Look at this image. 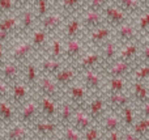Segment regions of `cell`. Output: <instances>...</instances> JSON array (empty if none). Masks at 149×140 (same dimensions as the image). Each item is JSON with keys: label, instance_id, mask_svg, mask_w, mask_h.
<instances>
[{"label": "cell", "instance_id": "obj_37", "mask_svg": "<svg viewBox=\"0 0 149 140\" xmlns=\"http://www.w3.org/2000/svg\"><path fill=\"white\" fill-rule=\"evenodd\" d=\"M131 130L135 135H137L141 140L148 139V136H149V118L141 117L140 119H137Z\"/></svg>", "mask_w": 149, "mask_h": 140}, {"label": "cell", "instance_id": "obj_24", "mask_svg": "<svg viewBox=\"0 0 149 140\" xmlns=\"http://www.w3.org/2000/svg\"><path fill=\"white\" fill-rule=\"evenodd\" d=\"M122 126H123V122H122L120 114L116 111H111V110H109L107 114H106L105 117L102 118V120L100 122V127L105 135L113 132V131L120 130Z\"/></svg>", "mask_w": 149, "mask_h": 140}, {"label": "cell", "instance_id": "obj_59", "mask_svg": "<svg viewBox=\"0 0 149 140\" xmlns=\"http://www.w3.org/2000/svg\"><path fill=\"white\" fill-rule=\"evenodd\" d=\"M147 43L149 45V36H148V39H147Z\"/></svg>", "mask_w": 149, "mask_h": 140}, {"label": "cell", "instance_id": "obj_52", "mask_svg": "<svg viewBox=\"0 0 149 140\" xmlns=\"http://www.w3.org/2000/svg\"><path fill=\"white\" fill-rule=\"evenodd\" d=\"M5 43H1L0 42V67L4 64L7 60H5Z\"/></svg>", "mask_w": 149, "mask_h": 140}, {"label": "cell", "instance_id": "obj_25", "mask_svg": "<svg viewBox=\"0 0 149 140\" xmlns=\"http://www.w3.org/2000/svg\"><path fill=\"white\" fill-rule=\"evenodd\" d=\"M0 120L5 127L13 125L17 120V107L8 98L0 100Z\"/></svg>", "mask_w": 149, "mask_h": 140}, {"label": "cell", "instance_id": "obj_54", "mask_svg": "<svg viewBox=\"0 0 149 140\" xmlns=\"http://www.w3.org/2000/svg\"><path fill=\"white\" fill-rule=\"evenodd\" d=\"M143 59H144L145 64H149V45L148 43L143 49Z\"/></svg>", "mask_w": 149, "mask_h": 140}, {"label": "cell", "instance_id": "obj_36", "mask_svg": "<svg viewBox=\"0 0 149 140\" xmlns=\"http://www.w3.org/2000/svg\"><path fill=\"white\" fill-rule=\"evenodd\" d=\"M126 86H127V83L124 77H107L103 93L106 94L123 93V92H126Z\"/></svg>", "mask_w": 149, "mask_h": 140}, {"label": "cell", "instance_id": "obj_20", "mask_svg": "<svg viewBox=\"0 0 149 140\" xmlns=\"http://www.w3.org/2000/svg\"><path fill=\"white\" fill-rule=\"evenodd\" d=\"M41 76H42V73L39 71V67L34 60H30L25 65H22V77H21V80L26 85L30 86L34 92H36V86L38 84Z\"/></svg>", "mask_w": 149, "mask_h": 140}, {"label": "cell", "instance_id": "obj_2", "mask_svg": "<svg viewBox=\"0 0 149 140\" xmlns=\"http://www.w3.org/2000/svg\"><path fill=\"white\" fill-rule=\"evenodd\" d=\"M30 130L33 132V136H39V138H45L49 140H54L58 136H60L62 132V127H60L58 120H50L39 118L38 120L30 126Z\"/></svg>", "mask_w": 149, "mask_h": 140}, {"label": "cell", "instance_id": "obj_43", "mask_svg": "<svg viewBox=\"0 0 149 140\" xmlns=\"http://www.w3.org/2000/svg\"><path fill=\"white\" fill-rule=\"evenodd\" d=\"M60 136L64 140H84L82 139V132L77 131L73 126H68L65 128H62Z\"/></svg>", "mask_w": 149, "mask_h": 140}, {"label": "cell", "instance_id": "obj_3", "mask_svg": "<svg viewBox=\"0 0 149 140\" xmlns=\"http://www.w3.org/2000/svg\"><path fill=\"white\" fill-rule=\"evenodd\" d=\"M84 110L88 113L90 119H92L95 125H100L102 118L105 117L109 111V106H107V101H106L105 93L94 94V96L90 97L88 104L85 105Z\"/></svg>", "mask_w": 149, "mask_h": 140}, {"label": "cell", "instance_id": "obj_4", "mask_svg": "<svg viewBox=\"0 0 149 140\" xmlns=\"http://www.w3.org/2000/svg\"><path fill=\"white\" fill-rule=\"evenodd\" d=\"M90 97H92V94L89 93L86 86L79 81H76L72 85L64 89V98L68 100L76 109H84L85 105L90 100Z\"/></svg>", "mask_w": 149, "mask_h": 140}, {"label": "cell", "instance_id": "obj_41", "mask_svg": "<svg viewBox=\"0 0 149 140\" xmlns=\"http://www.w3.org/2000/svg\"><path fill=\"white\" fill-rule=\"evenodd\" d=\"M120 114V118H122V122H123V126L127 128V130H131L134 127L135 122H136V118H135V111L132 109L131 105L126 106L124 109H122L119 111Z\"/></svg>", "mask_w": 149, "mask_h": 140}, {"label": "cell", "instance_id": "obj_46", "mask_svg": "<svg viewBox=\"0 0 149 140\" xmlns=\"http://www.w3.org/2000/svg\"><path fill=\"white\" fill-rule=\"evenodd\" d=\"M16 9V5L13 0H0V12L3 15H8V13L13 12Z\"/></svg>", "mask_w": 149, "mask_h": 140}, {"label": "cell", "instance_id": "obj_60", "mask_svg": "<svg viewBox=\"0 0 149 140\" xmlns=\"http://www.w3.org/2000/svg\"><path fill=\"white\" fill-rule=\"evenodd\" d=\"M59 140H64V139H63V138H62V136H60V139H59Z\"/></svg>", "mask_w": 149, "mask_h": 140}, {"label": "cell", "instance_id": "obj_6", "mask_svg": "<svg viewBox=\"0 0 149 140\" xmlns=\"http://www.w3.org/2000/svg\"><path fill=\"white\" fill-rule=\"evenodd\" d=\"M101 72H102V70H89L80 73L81 83L86 86V89L89 91V93L92 96L103 93V91H105L103 76L101 75Z\"/></svg>", "mask_w": 149, "mask_h": 140}, {"label": "cell", "instance_id": "obj_21", "mask_svg": "<svg viewBox=\"0 0 149 140\" xmlns=\"http://www.w3.org/2000/svg\"><path fill=\"white\" fill-rule=\"evenodd\" d=\"M18 16H20V29H18V31L22 36L31 34V31L36 29V22L38 21L33 7L21 10V13Z\"/></svg>", "mask_w": 149, "mask_h": 140}, {"label": "cell", "instance_id": "obj_38", "mask_svg": "<svg viewBox=\"0 0 149 140\" xmlns=\"http://www.w3.org/2000/svg\"><path fill=\"white\" fill-rule=\"evenodd\" d=\"M51 4H52L51 0H34L33 9L36 12L38 21L42 20L45 16H47L51 12Z\"/></svg>", "mask_w": 149, "mask_h": 140}, {"label": "cell", "instance_id": "obj_27", "mask_svg": "<svg viewBox=\"0 0 149 140\" xmlns=\"http://www.w3.org/2000/svg\"><path fill=\"white\" fill-rule=\"evenodd\" d=\"M59 12L67 18L79 16L85 9V0H59Z\"/></svg>", "mask_w": 149, "mask_h": 140}, {"label": "cell", "instance_id": "obj_26", "mask_svg": "<svg viewBox=\"0 0 149 140\" xmlns=\"http://www.w3.org/2000/svg\"><path fill=\"white\" fill-rule=\"evenodd\" d=\"M101 56H102V68H107L109 65H111L115 60H118L119 50H118V43L113 39H110L109 42H106L102 47H100Z\"/></svg>", "mask_w": 149, "mask_h": 140}, {"label": "cell", "instance_id": "obj_14", "mask_svg": "<svg viewBox=\"0 0 149 140\" xmlns=\"http://www.w3.org/2000/svg\"><path fill=\"white\" fill-rule=\"evenodd\" d=\"M80 18H81V24H82V28H84V31L86 34L106 24L103 13L97 12V10H89V9L82 10V12L80 13Z\"/></svg>", "mask_w": 149, "mask_h": 140}, {"label": "cell", "instance_id": "obj_18", "mask_svg": "<svg viewBox=\"0 0 149 140\" xmlns=\"http://www.w3.org/2000/svg\"><path fill=\"white\" fill-rule=\"evenodd\" d=\"M29 41H30L36 54H46L50 41H51V36H49L42 28H36L31 31Z\"/></svg>", "mask_w": 149, "mask_h": 140}, {"label": "cell", "instance_id": "obj_12", "mask_svg": "<svg viewBox=\"0 0 149 140\" xmlns=\"http://www.w3.org/2000/svg\"><path fill=\"white\" fill-rule=\"evenodd\" d=\"M111 34H113V26L105 25L100 26V28L92 30L90 33H88L86 36V43L93 49H100L102 47L106 42H109L111 39Z\"/></svg>", "mask_w": 149, "mask_h": 140}, {"label": "cell", "instance_id": "obj_16", "mask_svg": "<svg viewBox=\"0 0 149 140\" xmlns=\"http://www.w3.org/2000/svg\"><path fill=\"white\" fill-rule=\"evenodd\" d=\"M21 77H22V67L12 60H7L0 67V79L5 81L8 85L20 81Z\"/></svg>", "mask_w": 149, "mask_h": 140}, {"label": "cell", "instance_id": "obj_55", "mask_svg": "<svg viewBox=\"0 0 149 140\" xmlns=\"http://www.w3.org/2000/svg\"><path fill=\"white\" fill-rule=\"evenodd\" d=\"M9 37H10L9 34H7L5 31H3L1 29H0V42H1V43H5V42L9 39Z\"/></svg>", "mask_w": 149, "mask_h": 140}, {"label": "cell", "instance_id": "obj_49", "mask_svg": "<svg viewBox=\"0 0 149 140\" xmlns=\"http://www.w3.org/2000/svg\"><path fill=\"white\" fill-rule=\"evenodd\" d=\"M9 91H10V85H8L5 81H3L0 79V100H5L9 97Z\"/></svg>", "mask_w": 149, "mask_h": 140}, {"label": "cell", "instance_id": "obj_1", "mask_svg": "<svg viewBox=\"0 0 149 140\" xmlns=\"http://www.w3.org/2000/svg\"><path fill=\"white\" fill-rule=\"evenodd\" d=\"M41 118V110H39V100L38 96L34 94L29 101H26L21 107L17 109V120L22 125L30 127L36 120Z\"/></svg>", "mask_w": 149, "mask_h": 140}, {"label": "cell", "instance_id": "obj_15", "mask_svg": "<svg viewBox=\"0 0 149 140\" xmlns=\"http://www.w3.org/2000/svg\"><path fill=\"white\" fill-rule=\"evenodd\" d=\"M39 100V110H41V118L50 120H58V114L60 109L62 100H54L49 97L38 96Z\"/></svg>", "mask_w": 149, "mask_h": 140}, {"label": "cell", "instance_id": "obj_22", "mask_svg": "<svg viewBox=\"0 0 149 140\" xmlns=\"http://www.w3.org/2000/svg\"><path fill=\"white\" fill-rule=\"evenodd\" d=\"M82 33H85V31H84V28H82L80 15L67 18V21L64 24V31H63V39L64 41L80 38Z\"/></svg>", "mask_w": 149, "mask_h": 140}, {"label": "cell", "instance_id": "obj_50", "mask_svg": "<svg viewBox=\"0 0 149 140\" xmlns=\"http://www.w3.org/2000/svg\"><path fill=\"white\" fill-rule=\"evenodd\" d=\"M122 138H123V134L120 132V130H118V131H113L110 134H106L103 140H122Z\"/></svg>", "mask_w": 149, "mask_h": 140}, {"label": "cell", "instance_id": "obj_7", "mask_svg": "<svg viewBox=\"0 0 149 140\" xmlns=\"http://www.w3.org/2000/svg\"><path fill=\"white\" fill-rule=\"evenodd\" d=\"M34 94H36V92H34L29 85H26L22 80H20V81H17V83L10 85L8 100L18 109V107L22 106L26 101H29Z\"/></svg>", "mask_w": 149, "mask_h": 140}, {"label": "cell", "instance_id": "obj_30", "mask_svg": "<svg viewBox=\"0 0 149 140\" xmlns=\"http://www.w3.org/2000/svg\"><path fill=\"white\" fill-rule=\"evenodd\" d=\"M106 101H107V106L109 110L111 111H116L119 113L122 109H124L126 106H128L131 102V97L123 92V93H111V94H106Z\"/></svg>", "mask_w": 149, "mask_h": 140}, {"label": "cell", "instance_id": "obj_34", "mask_svg": "<svg viewBox=\"0 0 149 140\" xmlns=\"http://www.w3.org/2000/svg\"><path fill=\"white\" fill-rule=\"evenodd\" d=\"M131 96L132 100L137 102L139 105H143L145 102L149 101V91L145 85V83L141 81H134L132 84V89H131Z\"/></svg>", "mask_w": 149, "mask_h": 140}, {"label": "cell", "instance_id": "obj_40", "mask_svg": "<svg viewBox=\"0 0 149 140\" xmlns=\"http://www.w3.org/2000/svg\"><path fill=\"white\" fill-rule=\"evenodd\" d=\"M114 1L127 15H135L140 10V0H114Z\"/></svg>", "mask_w": 149, "mask_h": 140}, {"label": "cell", "instance_id": "obj_51", "mask_svg": "<svg viewBox=\"0 0 149 140\" xmlns=\"http://www.w3.org/2000/svg\"><path fill=\"white\" fill-rule=\"evenodd\" d=\"M122 140H141V139H140L137 135H135L132 131H124Z\"/></svg>", "mask_w": 149, "mask_h": 140}, {"label": "cell", "instance_id": "obj_62", "mask_svg": "<svg viewBox=\"0 0 149 140\" xmlns=\"http://www.w3.org/2000/svg\"><path fill=\"white\" fill-rule=\"evenodd\" d=\"M148 140H149V136H148Z\"/></svg>", "mask_w": 149, "mask_h": 140}, {"label": "cell", "instance_id": "obj_8", "mask_svg": "<svg viewBox=\"0 0 149 140\" xmlns=\"http://www.w3.org/2000/svg\"><path fill=\"white\" fill-rule=\"evenodd\" d=\"M79 73H82L89 70H102V56L100 49H93L86 51L80 60L74 64Z\"/></svg>", "mask_w": 149, "mask_h": 140}, {"label": "cell", "instance_id": "obj_28", "mask_svg": "<svg viewBox=\"0 0 149 140\" xmlns=\"http://www.w3.org/2000/svg\"><path fill=\"white\" fill-rule=\"evenodd\" d=\"M74 111H76V107H74L68 100H65L64 97H63L62 102H60L59 114H58V122H59L60 127L65 128V127L72 125Z\"/></svg>", "mask_w": 149, "mask_h": 140}, {"label": "cell", "instance_id": "obj_13", "mask_svg": "<svg viewBox=\"0 0 149 140\" xmlns=\"http://www.w3.org/2000/svg\"><path fill=\"white\" fill-rule=\"evenodd\" d=\"M31 138H33V132H31L30 127L16 120L13 125L5 128L0 140H30Z\"/></svg>", "mask_w": 149, "mask_h": 140}, {"label": "cell", "instance_id": "obj_35", "mask_svg": "<svg viewBox=\"0 0 149 140\" xmlns=\"http://www.w3.org/2000/svg\"><path fill=\"white\" fill-rule=\"evenodd\" d=\"M0 29L9 36H15L20 29V16H5L0 18Z\"/></svg>", "mask_w": 149, "mask_h": 140}, {"label": "cell", "instance_id": "obj_31", "mask_svg": "<svg viewBox=\"0 0 149 140\" xmlns=\"http://www.w3.org/2000/svg\"><path fill=\"white\" fill-rule=\"evenodd\" d=\"M136 28L134 25L128 22H124L123 25L118 26L116 28V31H115V38H116V42H119L120 45H128V43H132L134 39L136 38Z\"/></svg>", "mask_w": 149, "mask_h": 140}, {"label": "cell", "instance_id": "obj_47", "mask_svg": "<svg viewBox=\"0 0 149 140\" xmlns=\"http://www.w3.org/2000/svg\"><path fill=\"white\" fill-rule=\"evenodd\" d=\"M137 29L140 31H147L149 29V12L148 13H143L139 18L137 22Z\"/></svg>", "mask_w": 149, "mask_h": 140}, {"label": "cell", "instance_id": "obj_29", "mask_svg": "<svg viewBox=\"0 0 149 140\" xmlns=\"http://www.w3.org/2000/svg\"><path fill=\"white\" fill-rule=\"evenodd\" d=\"M132 67V62H126V60H115L111 65L103 70V73L106 77H126L130 73Z\"/></svg>", "mask_w": 149, "mask_h": 140}, {"label": "cell", "instance_id": "obj_53", "mask_svg": "<svg viewBox=\"0 0 149 140\" xmlns=\"http://www.w3.org/2000/svg\"><path fill=\"white\" fill-rule=\"evenodd\" d=\"M140 109H141V117H145V118H149V101L145 102V104L140 105Z\"/></svg>", "mask_w": 149, "mask_h": 140}, {"label": "cell", "instance_id": "obj_39", "mask_svg": "<svg viewBox=\"0 0 149 140\" xmlns=\"http://www.w3.org/2000/svg\"><path fill=\"white\" fill-rule=\"evenodd\" d=\"M137 52H139V47H137L136 43H128L124 45V47L119 51L118 59L120 60H126V62H134V59L136 58Z\"/></svg>", "mask_w": 149, "mask_h": 140}, {"label": "cell", "instance_id": "obj_10", "mask_svg": "<svg viewBox=\"0 0 149 140\" xmlns=\"http://www.w3.org/2000/svg\"><path fill=\"white\" fill-rule=\"evenodd\" d=\"M85 52V42L81 39V37L64 41V60L67 64L74 65Z\"/></svg>", "mask_w": 149, "mask_h": 140}, {"label": "cell", "instance_id": "obj_19", "mask_svg": "<svg viewBox=\"0 0 149 140\" xmlns=\"http://www.w3.org/2000/svg\"><path fill=\"white\" fill-rule=\"evenodd\" d=\"M77 76H80V73H79V71L76 70V67L72 64H65L64 67L54 76V80L56 81L58 85L64 92L65 88H68V86L72 85L73 83H76Z\"/></svg>", "mask_w": 149, "mask_h": 140}, {"label": "cell", "instance_id": "obj_5", "mask_svg": "<svg viewBox=\"0 0 149 140\" xmlns=\"http://www.w3.org/2000/svg\"><path fill=\"white\" fill-rule=\"evenodd\" d=\"M36 94L42 97H49L54 100H62L64 97L63 89L58 85V83L54 80V77L42 75L38 84L36 86Z\"/></svg>", "mask_w": 149, "mask_h": 140}, {"label": "cell", "instance_id": "obj_33", "mask_svg": "<svg viewBox=\"0 0 149 140\" xmlns=\"http://www.w3.org/2000/svg\"><path fill=\"white\" fill-rule=\"evenodd\" d=\"M46 56L52 59H63L64 60V39L59 37H51Z\"/></svg>", "mask_w": 149, "mask_h": 140}, {"label": "cell", "instance_id": "obj_58", "mask_svg": "<svg viewBox=\"0 0 149 140\" xmlns=\"http://www.w3.org/2000/svg\"><path fill=\"white\" fill-rule=\"evenodd\" d=\"M51 1H52V3H58V1H59V0H51Z\"/></svg>", "mask_w": 149, "mask_h": 140}, {"label": "cell", "instance_id": "obj_44", "mask_svg": "<svg viewBox=\"0 0 149 140\" xmlns=\"http://www.w3.org/2000/svg\"><path fill=\"white\" fill-rule=\"evenodd\" d=\"M110 1L111 0H85V9L103 12V9L107 7Z\"/></svg>", "mask_w": 149, "mask_h": 140}, {"label": "cell", "instance_id": "obj_32", "mask_svg": "<svg viewBox=\"0 0 149 140\" xmlns=\"http://www.w3.org/2000/svg\"><path fill=\"white\" fill-rule=\"evenodd\" d=\"M93 125H95V123L90 119V117L88 115V113L85 111L84 109H76L73 120H72V125L71 126H73L77 131H80V132L84 134L85 131H86L88 128L92 127Z\"/></svg>", "mask_w": 149, "mask_h": 140}, {"label": "cell", "instance_id": "obj_56", "mask_svg": "<svg viewBox=\"0 0 149 140\" xmlns=\"http://www.w3.org/2000/svg\"><path fill=\"white\" fill-rule=\"evenodd\" d=\"M5 128H7V127H5V126L1 123V120H0V139H1V136H3V134H4Z\"/></svg>", "mask_w": 149, "mask_h": 140}, {"label": "cell", "instance_id": "obj_61", "mask_svg": "<svg viewBox=\"0 0 149 140\" xmlns=\"http://www.w3.org/2000/svg\"><path fill=\"white\" fill-rule=\"evenodd\" d=\"M1 16H3V13H1V12H0V17H1Z\"/></svg>", "mask_w": 149, "mask_h": 140}, {"label": "cell", "instance_id": "obj_23", "mask_svg": "<svg viewBox=\"0 0 149 140\" xmlns=\"http://www.w3.org/2000/svg\"><path fill=\"white\" fill-rule=\"evenodd\" d=\"M65 64H67V63H65V60H63V59H52V58L46 56V58L39 60L38 67H39V71H41L42 75L54 77Z\"/></svg>", "mask_w": 149, "mask_h": 140}, {"label": "cell", "instance_id": "obj_17", "mask_svg": "<svg viewBox=\"0 0 149 140\" xmlns=\"http://www.w3.org/2000/svg\"><path fill=\"white\" fill-rule=\"evenodd\" d=\"M102 13L106 24L113 28H118V26L123 25L124 22H127V13L122 10L116 4H109Z\"/></svg>", "mask_w": 149, "mask_h": 140}, {"label": "cell", "instance_id": "obj_42", "mask_svg": "<svg viewBox=\"0 0 149 140\" xmlns=\"http://www.w3.org/2000/svg\"><path fill=\"white\" fill-rule=\"evenodd\" d=\"M105 134L102 132L100 125H93L90 128H88L84 134H82V139L84 140H103Z\"/></svg>", "mask_w": 149, "mask_h": 140}, {"label": "cell", "instance_id": "obj_57", "mask_svg": "<svg viewBox=\"0 0 149 140\" xmlns=\"http://www.w3.org/2000/svg\"><path fill=\"white\" fill-rule=\"evenodd\" d=\"M30 140H49V139H45V138H39V136H33Z\"/></svg>", "mask_w": 149, "mask_h": 140}, {"label": "cell", "instance_id": "obj_9", "mask_svg": "<svg viewBox=\"0 0 149 140\" xmlns=\"http://www.w3.org/2000/svg\"><path fill=\"white\" fill-rule=\"evenodd\" d=\"M36 54L33 46H31L29 39H24L20 41L13 46L12 51H10V60L17 63L18 65H25L28 62L31 60V56Z\"/></svg>", "mask_w": 149, "mask_h": 140}, {"label": "cell", "instance_id": "obj_48", "mask_svg": "<svg viewBox=\"0 0 149 140\" xmlns=\"http://www.w3.org/2000/svg\"><path fill=\"white\" fill-rule=\"evenodd\" d=\"M13 1H15L16 9L20 10V12L26 9V8L33 7V4H34V0H13Z\"/></svg>", "mask_w": 149, "mask_h": 140}, {"label": "cell", "instance_id": "obj_45", "mask_svg": "<svg viewBox=\"0 0 149 140\" xmlns=\"http://www.w3.org/2000/svg\"><path fill=\"white\" fill-rule=\"evenodd\" d=\"M149 79V64H143L140 65L137 70L134 72V81H141L145 83Z\"/></svg>", "mask_w": 149, "mask_h": 140}, {"label": "cell", "instance_id": "obj_11", "mask_svg": "<svg viewBox=\"0 0 149 140\" xmlns=\"http://www.w3.org/2000/svg\"><path fill=\"white\" fill-rule=\"evenodd\" d=\"M67 17L63 15L62 12H50L47 16H45L42 20H39V25L41 28L46 31L49 36L54 37L60 29L64 26Z\"/></svg>", "mask_w": 149, "mask_h": 140}]
</instances>
